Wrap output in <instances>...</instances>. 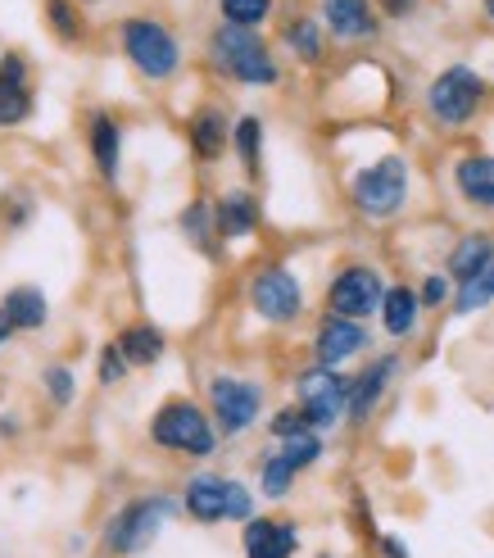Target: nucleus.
Returning a JSON list of instances; mask_svg holds the SVG:
<instances>
[{
	"label": "nucleus",
	"instance_id": "obj_1",
	"mask_svg": "<svg viewBox=\"0 0 494 558\" xmlns=\"http://www.w3.org/2000/svg\"><path fill=\"white\" fill-rule=\"evenodd\" d=\"M209 60L218 73L240 82V87H277V77H282L272 50L250 33V27L218 23L213 37H209Z\"/></svg>",
	"mask_w": 494,
	"mask_h": 558
},
{
	"label": "nucleus",
	"instance_id": "obj_2",
	"mask_svg": "<svg viewBox=\"0 0 494 558\" xmlns=\"http://www.w3.org/2000/svg\"><path fill=\"white\" fill-rule=\"evenodd\" d=\"M177 499L173 495H136L127 499V505L109 518L104 526V545L109 554H119V558H132V554H141L159 541V532L177 518Z\"/></svg>",
	"mask_w": 494,
	"mask_h": 558
},
{
	"label": "nucleus",
	"instance_id": "obj_3",
	"mask_svg": "<svg viewBox=\"0 0 494 558\" xmlns=\"http://www.w3.org/2000/svg\"><path fill=\"white\" fill-rule=\"evenodd\" d=\"M150 440L159 445V450H173V454H186V459H209L218 450V427L200 404L169 400L155 413Z\"/></svg>",
	"mask_w": 494,
	"mask_h": 558
},
{
	"label": "nucleus",
	"instance_id": "obj_4",
	"mask_svg": "<svg viewBox=\"0 0 494 558\" xmlns=\"http://www.w3.org/2000/svg\"><path fill=\"white\" fill-rule=\"evenodd\" d=\"M349 201L363 218H395L408 205V159L404 155H381L376 163L354 173Z\"/></svg>",
	"mask_w": 494,
	"mask_h": 558
},
{
	"label": "nucleus",
	"instance_id": "obj_5",
	"mask_svg": "<svg viewBox=\"0 0 494 558\" xmlns=\"http://www.w3.org/2000/svg\"><path fill=\"white\" fill-rule=\"evenodd\" d=\"M485 100V77L468 64H449L431 77L427 87V114L441 128H462L477 119V109Z\"/></svg>",
	"mask_w": 494,
	"mask_h": 558
},
{
	"label": "nucleus",
	"instance_id": "obj_6",
	"mask_svg": "<svg viewBox=\"0 0 494 558\" xmlns=\"http://www.w3.org/2000/svg\"><path fill=\"white\" fill-rule=\"evenodd\" d=\"M263 413V386L250 377H232V373H218L209 377V417L223 440L245 436Z\"/></svg>",
	"mask_w": 494,
	"mask_h": 558
},
{
	"label": "nucleus",
	"instance_id": "obj_7",
	"mask_svg": "<svg viewBox=\"0 0 494 558\" xmlns=\"http://www.w3.org/2000/svg\"><path fill=\"white\" fill-rule=\"evenodd\" d=\"M349 381L354 377H345L341 368H322V364L295 377V404L309 413L313 432H332L349 417Z\"/></svg>",
	"mask_w": 494,
	"mask_h": 558
},
{
	"label": "nucleus",
	"instance_id": "obj_8",
	"mask_svg": "<svg viewBox=\"0 0 494 558\" xmlns=\"http://www.w3.org/2000/svg\"><path fill=\"white\" fill-rule=\"evenodd\" d=\"M123 54L132 60V69L141 77H150V82L173 77L177 64H182L177 37L163 23H155V19H127L123 23Z\"/></svg>",
	"mask_w": 494,
	"mask_h": 558
},
{
	"label": "nucleus",
	"instance_id": "obj_9",
	"mask_svg": "<svg viewBox=\"0 0 494 558\" xmlns=\"http://www.w3.org/2000/svg\"><path fill=\"white\" fill-rule=\"evenodd\" d=\"M386 277H381V268L372 264H345L332 282H326V314L336 318H354L363 323L372 314H381V300H386Z\"/></svg>",
	"mask_w": 494,
	"mask_h": 558
},
{
	"label": "nucleus",
	"instance_id": "obj_10",
	"mask_svg": "<svg viewBox=\"0 0 494 558\" xmlns=\"http://www.w3.org/2000/svg\"><path fill=\"white\" fill-rule=\"evenodd\" d=\"M250 310L272 323V327H286L305 314V287H299V277L282 264H263L255 277H250Z\"/></svg>",
	"mask_w": 494,
	"mask_h": 558
},
{
	"label": "nucleus",
	"instance_id": "obj_11",
	"mask_svg": "<svg viewBox=\"0 0 494 558\" xmlns=\"http://www.w3.org/2000/svg\"><path fill=\"white\" fill-rule=\"evenodd\" d=\"M240 549H245V558H295L299 554V526H295V518L255 513L240 526Z\"/></svg>",
	"mask_w": 494,
	"mask_h": 558
},
{
	"label": "nucleus",
	"instance_id": "obj_12",
	"mask_svg": "<svg viewBox=\"0 0 494 558\" xmlns=\"http://www.w3.org/2000/svg\"><path fill=\"white\" fill-rule=\"evenodd\" d=\"M368 350V327L354 318H336L326 314L313 331V359L322 368H345L349 359H359Z\"/></svg>",
	"mask_w": 494,
	"mask_h": 558
},
{
	"label": "nucleus",
	"instance_id": "obj_13",
	"mask_svg": "<svg viewBox=\"0 0 494 558\" xmlns=\"http://www.w3.org/2000/svg\"><path fill=\"white\" fill-rule=\"evenodd\" d=\"M399 354H376L372 364L363 368V373H354V381H349V423H368V417L376 413V404L386 400V390L395 386V377H399Z\"/></svg>",
	"mask_w": 494,
	"mask_h": 558
},
{
	"label": "nucleus",
	"instance_id": "obj_14",
	"mask_svg": "<svg viewBox=\"0 0 494 558\" xmlns=\"http://www.w3.org/2000/svg\"><path fill=\"white\" fill-rule=\"evenodd\" d=\"M182 509L200 526L227 522V477H218V472H196V477H186Z\"/></svg>",
	"mask_w": 494,
	"mask_h": 558
},
{
	"label": "nucleus",
	"instance_id": "obj_15",
	"mask_svg": "<svg viewBox=\"0 0 494 558\" xmlns=\"http://www.w3.org/2000/svg\"><path fill=\"white\" fill-rule=\"evenodd\" d=\"M490 264H494V236L490 232H468V236L454 241L449 259H445V277L454 287H468L472 277H481Z\"/></svg>",
	"mask_w": 494,
	"mask_h": 558
},
{
	"label": "nucleus",
	"instance_id": "obj_16",
	"mask_svg": "<svg viewBox=\"0 0 494 558\" xmlns=\"http://www.w3.org/2000/svg\"><path fill=\"white\" fill-rule=\"evenodd\" d=\"M458 195L481 214H494V155H462L454 163Z\"/></svg>",
	"mask_w": 494,
	"mask_h": 558
},
{
	"label": "nucleus",
	"instance_id": "obj_17",
	"mask_svg": "<svg viewBox=\"0 0 494 558\" xmlns=\"http://www.w3.org/2000/svg\"><path fill=\"white\" fill-rule=\"evenodd\" d=\"M322 23L341 41H368L376 37V14L368 0H322Z\"/></svg>",
	"mask_w": 494,
	"mask_h": 558
},
{
	"label": "nucleus",
	"instance_id": "obj_18",
	"mask_svg": "<svg viewBox=\"0 0 494 558\" xmlns=\"http://www.w3.org/2000/svg\"><path fill=\"white\" fill-rule=\"evenodd\" d=\"M227 146H232V123L223 119V109H213V105L196 109L190 114V150H196V159L218 163Z\"/></svg>",
	"mask_w": 494,
	"mask_h": 558
},
{
	"label": "nucleus",
	"instance_id": "obj_19",
	"mask_svg": "<svg viewBox=\"0 0 494 558\" xmlns=\"http://www.w3.org/2000/svg\"><path fill=\"white\" fill-rule=\"evenodd\" d=\"M213 222H218V236H227V241H240V236H250L259 228V205H255V195L250 191H223V201L213 205Z\"/></svg>",
	"mask_w": 494,
	"mask_h": 558
},
{
	"label": "nucleus",
	"instance_id": "obj_20",
	"mask_svg": "<svg viewBox=\"0 0 494 558\" xmlns=\"http://www.w3.org/2000/svg\"><path fill=\"white\" fill-rule=\"evenodd\" d=\"M418 318H422V295L413 287H391L386 300H381V327H386V337L395 341H408L418 331Z\"/></svg>",
	"mask_w": 494,
	"mask_h": 558
},
{
	"label": "nucleus",
	"instance_id": "obj_21",
	"mask_svg": "<svg viewBox=\"0 0 494 558\" xmlns=\"http://www.w3.org/2000/svg\"><path fill=\"white\" fill-rule=\"evenodd\" d=\"M27 114H33V96H27V82H23V60L5 54L0 60V128H14Z\"/></svg>",
	"mask_w": 494,
	"mask_h": 558
},
{
	"label": "nucleus",
	"instance_id": "obj_22",
	"mask_svg": "<svg viewBox=\"0 0 494 558\" xmlns=\"http://www.w3.org/2000/svg\"><path fill=\"white\" fill-rule=\"evenodd\" d=\"M91 155H96V169H100V178L114 182V178H119L123 136H119V123L109 119V114H96V119H91Z\"/></svg>",
	"mask_w": 494,
	"mask_h": 558
},
{
	"label": "nucleus",
	"instance_id": "obj_23",
	"mask_svg": "<svg viewBox=\"0 0 494 558\" xmlns=\"http://www.w3.org/2000/svg\"><path fill=\"white\" fill-rule=\"evenodd\" d=\"M5 318L14 323V331H37L46 318H50V310H46V295L37 291V287H14L10 295H5Z\"/></svg>",
	"mask_w": 494,
	"mask_h": 558
},
{
	"label": "nucleus",
	"instance_id": "obj_24",
	"mask_svg": "<svg viewBox=\"0 0 494 558\" xmlns=\"http://www.w3.org/2000/svg\"><path fill=\"white\" fill-rule=\"evenodd\" d=\"M282 41H286V50L295 54L299 64H318V60H322V50H326L322 27H318V19H309V14L291 19V23L282 27Z\"/></svg>",
	"mask_w": 494,
	"mask_h": 558
},
{
	"label": "nucleus",
	"instance_id": "obj_25",
	"mask_svg": "<svg viewBox=\"0 0 494 558\" xmlns=\"http://www.w3.org/2000/svg\"><path fill=\"white\" fill-rule=\"evenodd\" d=\"M119 350H123L127 364L150 368V364H159V359H163V331L150 327V323H136V327H127L119 337Z\"/></svg>",
	"mask_w": 494,
	"mask_h": 558
},
{
	"label": "nucleus",
	"instance_id": "obj_26",
	"mask_svg": "<svg viewBox=\"0 0 494 558\" xmlns=\"http://www.w3.org/2000/svg\"><path fill=\"white\" fill-rule=\"evenodd\" d=\"M232 150L240 159V169L255 178L259 173V155H263V119H255V114L236 119L232 123Z\"/></svg>",
	"mask_w": 494,
	"mask_h": 558
},
{
	"label": "nucleus",
	"instance_id": "obj_27",
	"mask_svg": "<svg viewBox=\"0 0 494 558\" xmlns=\"http://www.w3.org/2000/svg\"><path fill=\"white\" fill-rule=\"evenodd\" d=\"M295 477H299V472H295L277 450H268V454L259 459V495L272 499V505H282V499L291 495Z\"/></svg>",
	"mask_w": 494,
	"mask_h": 558
},
{
	"label": "nucleus",
	"instance_id": "obj_28",
	"mask_svg": "<svg viewBox=\"0 0 494 558\" xmlns=\"http://www.w3.org/2000/svg\"><path fill=\"white\" fill-rule=\"evenodd\" d=\"M322 432H305V436H291V440H277V454L295 468V472H305V468H313L318 459H322Z\"/></svg>",
	"mask_w": 494,
	"mask_h": 558
},
{
	"label": "nucleus",
	"instance_id": "obj_29",
	"mask_svg": "<svg viewBox=\"0 0 494 558\" xmlns=\"http://www.w3.org/2000/svg\"><path fill=\"white\" fill-rule=\"evenodd\" d=\"M490 300H494V264H490L481 277H472L468 287H458V291H454V314H462V318H468V314H481Z\"/></svg>",
	"mask_w": 494,
	"mask_h": 558
},
{
	"label": "nucleus",
	"instance_id": "obj_30",
	"mask_svg": "<svg viewBox=\"0 0 494 558\" xmlns=\"http://www.w3.org/2000/svg\"><path fill=\"white\" fill-rule=\"evenodd\" d=\"M182 232L196 241L200 250H213V236H218V222H213V205L205 201H190L186 214H182Z\"/></svg>",
	"mask_w": 494,
	"mask_h": 558
},
{
	"label": "nucleus",
	"instance_id": "obj_31",
	"mask_svg": "<svg viewBox=\"0 0 494 558\" xmlns=\"http://www.w3.org/2000/svg\"><path fill=\"white\" fill-rule=\"evenodd\" d=\"M218 10H223V23H232V27H255L259 23H268V14H272V0H218Z\"/></svg>",
	"mask_w": 494,
	"mask_h": 558
},
{
	"label": "nucleus",
	"instance_id": "obj_32",
	"mask_svg": "<svg viewBox=\"0 0 494 558\" xmlns=\"http://www.w3.org/2000/svg\"><path fill=\"white\" fill-rule=\"evenodd\" d=\"M305 432H313V423H309V413L299 404H286V409H277L268 417V436L272 440H291V436H305Z\"/></svg>",
	"mask_w": 494,
	"mask_h": 558
},
{
	"label": "nucleus",
	"instance_id": "obj_33",
	"mask_svg": "<svg viewBox=\"0 0 494 558\" xmlns=\"http://www.w3.org/2000/svg\"><path fill=\"white\" fill-rule=\"evenodd\" d=\"M255 518V490L245 486V482H236V477H227V522H250Z\"/></svg>",
	"mask_w": 494,
	"mask_h": 558
},
{
	"label": "nucleus",
	"instance_id": "obj_34",
	"mask_svg": "<svg viewBox=\"0 0 494 558\" xmlns=\"http://www.w3.org/2000/svg\"><path fill=\"white\" fill-rule=\"evenodd\" d=\"M46 10H50L54 33H60L64 41H73V37L82 33V23H77V19H73V10H69V0H46Z\"/></svg>",
	"mask_w": 494,
	"mask_h": 558
},
{
	"label": "nucleus",
	"instance_id": "obj_35",
	"mask_svg": "<svg viewBox=\"0 0 494 558\" xmlns=\"http://www.w3.org/2000/svg\"><path fill=\"white\" fill-rule=\"evenodd\" d=\"M418 295H422V310H441V304H449V277L445 272H431L427 282L418 287Z\"/></svg>",
	"mask_w": 494,
	"mask_h": 558
},
{
	"label": "nucleus",
	"instance_id": "obj_36",
	"mask_svg": "<svg viewBox=\"0 0 494 558\" xmlns=\"http://www.w3.org/2000/svg\"><path fill=\"white\" fill-rule=\"evenodd\" d=\"M123 377H127V359H123V350H114V345L100 350V381H104V386H119Z\"/></svg>",
	"mask_w": 494,
	"mask_h": 558
},
{
	"label": "nucleus",
	"instance_id": "obj_37",
	"mask_svg": "<svg viewBox=\"0 0 494 558\" xmlns=\"http://www.w3.org/2000/svg\"><path fill=\"white\" fill-rule=\"evenodd\" d=\"M46 390L54 404H69L73 400V373L69 368H46Z\"/></svg>",
	"mask_w": 494,
	"mask_h": 558
},
{
	"label": "nucleus",
	"instance_id": "obj_38",
	"mask_svg": "<svg viewBox=\"0 0 494 558\" xmlns=\"http://www.w3.org/2000/svg\"><path fill=\"white\" fill-rule=\"evenodd\" d=\"M376 554H381V558H413L408 541H404V536H391V532H386V536H376Z\"/></svg>",
	"mask_w": 494,
	"mask_h": 558
},
{
	"label": "nucleus",
	"instance_id": "obj_39",
	"mask_svg": "<svg viewBox=\"0 0 494 558\" xmlns=\"http://www.w3.org/2000/svg\"><path fill=\"white\" fill-rule=\"evenodd\" d=\"M376 5H381V14H391V19H404L408 10L418 5V0H376Z\"/></svg>",
	"mask_w": 494,
	"mask_h": 558
},
{
	"label": "nucleus",
	"instance_id": "obj_40",
	"mask_svg": "<svg viewBox=\"0 0 494 558\" xmlns=\"http://www.w3.org/2000/svg\"><path fill=\"white\" fill-rule=\"evenodd\" d=\"M10 337H14V323H10V318H5V310H0V345H5V341H10Z\"/></svg>",
	"mask_w": 494,
	"mask_h": 558
},
{
	"label": "nucleus",
	"instance_id": "obj_41",
	"mask_svg": "<svg viewBox=\"0 0 494 558\" xmlns=\"http://www.w3.org/2000/svg\"><path fill=\"white\" fill-rule=\"evenodd\" d=\"M481 5H485V19L494 23V0H481Z\"/></svg>",
	"mask_w": 494,
	"mask_h": 558
},
{
	"label": "nucleus",
	"instance_id": "obj_42",
	"mask_svg": "<svg viewBox=\"0 0 494 558\" xmlns=\"http://www.w3.org/2000/svg\"><path fill=\"white\" fill-rule=\"evenodd\" d=\"M313 558H336V554H326V549H322V554H313Z\"/></svg>",
	"mask_w": 494,
	"mask_h": 558
}]
</instances>
